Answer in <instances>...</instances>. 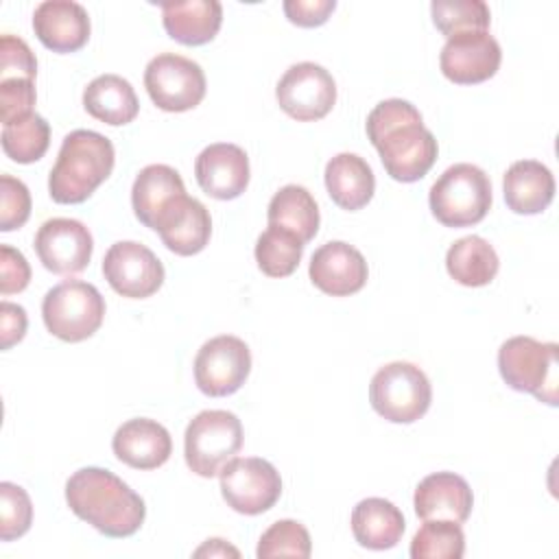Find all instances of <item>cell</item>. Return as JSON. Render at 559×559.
Here are the masks:
<instances>
[{"label":"cell","instance_id":"cell-22","mask_svg":"<svg viewBox=\"0 0 559 559\" xmlns=\"http://www.w3.org/2000/svg\"><path fill=\"white\" fill-rule=\"evenodd\" d=\"M507 207L515 214H539L555 199V177L537 159L513 162L502 179Z\"/></svg>","mask_w":559,"mask_h":559},{"label":"cell","instance_id":"cell-21","mask_svg":"<svg viewBox=\"0 0 559 559\" xmlns=\"http://www.w3.org/2000/svg\"><path fill=\"white\" fill-rule=\"evenodd\" d=\"M413 504L421 520H452L463 524L472 513L474 493L463 476L435 472L417 485Z\"/></svg>","mask_w":559,"mask_h":559},{"label":"cell","instance_id":"cell-8","mask_svg":"<svg viewBox=\"0 0 559 559\" xmlns=\"http://www.w3.org/2000/svg\"><path fill=\"white\" fill-rule=\"evenodd\" d=\"M242 448V424L229 411H201L183 435L188 467L203 478L216 476Z\"/></svg>","mask_w":559,"mask_h":559},{"label":"cell","instance_id":"cell-16","mask_svg":"<svg viewBox=\"0 0 559 559\" xmlns=\"http://www.w3.org/2000/svg\"><path fill=\"white\" fill-rule=\"evenodd\" d=\"M153 229L159 234L168 251L177 255H194L210 242L212 216L201 201L183 192L166 203Z\"/></svg>","mask_w":559,"mask_h":559},{"label":"cell","instance_id":"cell-29","mask_svg":"<svg viewBox=\"0 0 559 559\" xmlns=\"http://www.w3.org/2000/svg\"><path fill=\"white\" fill-rule=\"evenodd\" d=\"M269 225L293 231L304 245L310 242L319 231V207L314 197L297 183L280 188L266 207Z\"/></svg>","mask_w":559,"mask_h":559},{"label":"cell","instance_id":"cell-7","mask_svg":"<svg viewBox=\"0 0 559 559\" xmlns=\"http://www.w3.org/2000/svg\"><path fill=\"white\" fill-rule=\"evenodd\" d=\"M373 411L393 424H413L426 415L432 402L428 376L413 362L395 360L380 367L369 384Z\"/></svg>","mask_w":559,"mask_h":559},{"label":"cell","instance_id":"cell-4","mask_svg":"<svg viewBox=\"0 0 559 559\" xmlns=\"http://www.w3.org/2000/svg\"><path fill=\"white\" fill-rule=\"evenodd\" d=\"M432 216L445 227H469L480 223L491 207L489 175L467 162L441 173L428 194Z\"/></svg>","mask_w":559,"mask_h":559},{"label":"cell","instance_id":"cell-13","mask_svg":"<svg viewBox=\"0 0 559 559\" xmlns=\"http://www.w3.org/2000/svg\"><path fill=\"white\" fill-rule=\"evenodd\" d=\"M103 275L107 284L122 297L146 299L164 284V264L142 242L118 240L103 258Z\"/></svg>","mask_w":559,"mask_h":559},{"label":"cell","instance_id":"cell-39","mask_svg":"<svg viewBox=\"0 0 559 559\" xmlns=\"http://www.w3.org/2000/svg\"><path fill=\"white\" fill-rule=\"evenodd\" d=\"M31 282V266L22 251L0 245V295L22 293Z\"/></svg>","mask_w":559,"mask_h":559},{"label":"cell","instance_id":"cell-38","mask_svg":"<svg viewBox=\"0 0 559 559\" xmlns=\"http://www.w3.org/2000/svg\"><path fill=\"white\" fill-rule=\"evenodd\" d=\"M35 81L28 79H7L0 81V120L9 124L17 118L33 114L35 105Z\"/></svg>","mask_w":559,"mask_h":559},{"label":"cell","instance_id":"cell-15","mask_svg":"<svg viewBox=\"0 0 559 559\" xmlns=\"http://www.w3.org/2000/svg\"><path fill=\"white\" fill-rule=\"evenodd\" d=\"M33 247L50 273L74 275L90 264L94 240L90 229L76 218H48L37 229Z\"/></svg>","mask_w":559,"mask_h":559},{"label":"cell","instance_id":"cell-40","mask_svg":"<svg viewBox=\"0 0 559 559\" xmlns=\"http://www.w3.org/2000/svg\"><path fill=\"white\" fill-rule=\"evenodd\" d=\"M336 9L334 0H286L284 13L286 17L304 28H314L328 22L332 11Z\"/></svg>","mask_w":559,"mask_h":559},{"label":"cell","instance_id":"cell-36","mask_svg":"<svg viewBox=\"0 0 559 559\" xmlns=\"http://www.w3.org/2000/svg\"><path fill=\"white\" fill-rule=\"evenodd\" d=\"M31 216V192L11 175H0V231L20 229Z\"/></svg>","mask_w":559,"mask_h":559},{"label":"cell","instance_id":"cell-24","mask_svg":"<svg viewBox=\"0 0 559 559\" xmlns=\"http://www.w3.org/2000/svg\"><path fill=\"white\" fill-rule=\"evenodd\" d=\"M323 177L330 199L347 212L365 207L376 190V177L371 166L356 153L334 155L325 164Z\"/></svg>","mask_w":559,"mask_h":559},{"label":"cell","instance_id":"cell-27","mask_svg":"<svg viewBox=\"0 0 559 559\" xmlns=\"http://www.w3.org/2000/svg\"><path fill=\"white\" fill-rule=\"evenodd\" d=\"M183 179L181 175L166 164H151L144 166L131 188V205L135 218L153 229L159 212L166 207V203L179 194H183Z\"/></svg>","mask_w":559,"mask_h":559},{"label":"cell","instance_id":"cell-23","mask_svg":"<svg viewBox=\"0 0 559 559\" xmlns=\"http://www.w3.org/2000/svg\"><path fill=\"white\" fill-rule=\"evenodd\" d=\"M162 22L175 41L183 46H203L212 41L223 24L218 0H181L162 4Z\"/></svg>","mask_w":559,"mask_h":559},{"label":"cell","instance_id":"cell-9","mask_svg":"<svg viewBox=\"0 0 559 559\" xmlns=\"http://www.w3.org/2000/svg\"><path fill=\"white\" fill-rule=\"evenodd\" d=\"M218 476L223 500L242 515H260L282 496L280 472L266 459L234 456Z\"/></svg>","mask_w":559,"mask_h":559},{"label":"cell","instance_id":"cell-42","mask_svg":"<svg viewBox=\"0 0 559 559\" xmlns=\"http://www.w3.org/2000/svg\"><path fill=\"white\" fill-rule=\"evenodd\" d=\"M227 557V555H231V557H238L240 552L234 548V546H229L225 539H221V537H214V539H207L201 548H197L194 550V557Z\"/></svg>","mask_w":559,"mask_h":559},{"label":"cell","instance_id":"cell-6","mask_svg":"<svg viewBox=\"0 0 559 559\" xmlns=\"http://www.w3.org/2000/svg\"><path fill=\"white\" fill-rule=\"evenodd\" d=\"M41 317L52 336L81 343L103 325L105 299L94 284L66 280L44 295Z\"/></svg>","mask_w":559,"mask_h":559},{"label":"cell","instance_id":"cell-11","mask_svg":"<svg viewBox=\"0 0 559 559\" xmlns=\"http://www.w3.org/2000/svg\"><path fill=\"white\" fill-rule=\"evenodd\" d=\"M280 109L299 122L325 118L336 103V83L332 74L314 63L301 61L290 66L275 87Z\"/></svg>","mask_w":559,"mask_h":559},{"label":"cell","instance_id":"cell-30","mask_svg":"<svg viewBox=\"0 0 559 559\" xmlns=\"http://www.w3.org/2000/svg\"><path fill=\"white\" fill-rule=\"evenodd\" d=\"M304 242L288 229L269 225L255 242L258 269L269 277H288L301 262Z\"/></svg>","mask_w":559,"mask_h":559},{"label":"cell","instance_id":"cell-12","mask_svg":"<svg viewBox=\"0 0 559 559\" xmlns=\"http://www.w3.org/2000/svg\"><path fill=\"white\" fill-rule=\"evenodd\" d=\"M251 371L247 343L231 334H221L201 345L194 358V382L210 397L236 393Z\"/></svg>","mask_w":559,"mask_h":559},{"label":"cell","instance_id":"cell-19","mask_svg":"<svg viewBox=\"0 0 559 559\" xmlns=\"http://www.w3.org/2000/svg\"><path fill=\"white\" fill-rule=\"evenodd\" d=\"M33 31L52 52H76L90 39V15L72 0H44L35 7Z\"/></svg>","mask_w":559,"mask_h":559},{"label":"cell","instance_id":"cell-28","mask_svg":"<svg viewBox=\"0 0 559 559\" xmlns=\"http://www.w3.org/2000/svg\"><path fill=\"white\" fill-rule=\"evenodd\" d=\"M445 269L461 286L478 288L487 286L496 277L500 260L496 249L483 236L472 234L450 245L445 253Z\"/></svg>","mask_w":559,"mask_h":559},{"label":"cell","instance_id":"cell-35","mask_svg":"<svg viewBox=\"0 0 559 559\" xmlns=\"http://www.w3.org/2000/svg\"><path fill=\"white\" fill-rule=\"evenodd\" d=\"M33 524V502L24 487L0 483V539L11 542L22 537Z\"/></svg>","mask_w":559,"mask_h":559},{"label":"cell","instance_id":"cell-20","mask_svg":"<svg viewBox=\"0 0 559 559\" xmlns=\"http://www.w3.org/2000/svg\"><path fill=\"white\" fill-rule=\"evenodd\" d=\"M111 450L118 461L133 469H155L170 459L173 439L159 421L135 417L114 432Z\"/></svg>","mask_w":559,"mask_h":559},{"label":"cell","instance_id":"cell-17","mask_svg":"<svg viewBox=\"0 0 559 559\" xmlns=\"http://www.w3.org/2000/svg\"><path fill=\"white\" fill-rule=\"evenodd\" d=\"M308 273L321 293L347 297L367 284L369 269L367 260L356 247L343 240H330L312 253Z\"/></svg>","mask_w":559,"mask_h":559},{"label":"cell","instance_id":"cell-26","mask_svg":"<svg viewBox=\"0 0 559 559\" xmlns=\"http://www.w3.org/2000/svg\"><path fill=\"white\" fill-rule=\"evenodd\" d=\"M85 111L111 127L129 124L140 111V100L131 83L118 74H100L83 90Z\"/></svg>","mask_w":559,"mask_h":559},{"label":"cell","instance_id":"cell-41","mask_svg":"<svg viewBox=\"0 0 559 559\" xmlns=\"http://www.w3.org/2000/svg\"><path fill=\"white\" fill-rule=\"evenodd\" d=\"M26 310L20 304L2 301L0 304V347L11 349L15 343H20L26 334Z\"/></svg>","mask_w":559,"mask_h":559},{"label":"cell","instance_id":"cell-3","mask_svg":"<svg viewBox=\"0 0 559 559\" xmlns=\"http://www.w3.org/2000/svg\"><path fill=\"white\" fill-rule=\"evenodd\" d=\"M114 162L116 151L109 138L92 129L70 131L61 142L57 162L48 177L50 199L61 205L87 201L111 175Z\"/></svg>","mask_w":559,"mask_h":559},{"label":"cell","instance_id":"cell-25","mask_svg":"<svg viewBox=\"0 0 559 559\" xmlns=\"http://www.w3.org/2000/svg\"><path fill=\"white\" fill-rule=\"evenodd\" d=\"M402 511L384 498H365L352 511V533L369 550L393 548L404 535Z\"/></svg>","mask_w":559,"mask_h":559},{"label":"cell","instance_id":"cell-5","mask_svg":"<svg viewBox=\"0 0 559 559\" xmlns=\"http://www.w3.org/2000/svg\"><path fill=\"white\" fill-rule=\"evenodd\" d=\"M557 343H542L533 336H511L498 349L502 380L520 393H531L539 402L557 404Z\"/></svg>","mask_w":559,"mask_h":559},{"label":"cell","instance_id":"cell-18","mask_svg":"<svg viewBox=\"0 0 559 559\" xmlns=\"http://www.w3.org/2000/svg\"><path fill=\"white\" fill-rule=\"evenodd\" d=\"M194 177L205 194L218 201L236 199L249 186V157L238 144H210L197 155Z\"/></svg>","mask_w":559,"mask_h":559},{"label":"cell","instance_id":"cell-2","mask_svg":"<svg viewBox=\"0 0 559 559\" xmlns=\"http://www.w3.org/2000/svg\"><path fill=\"white\" fill-rule=\"evenodd\" d=\"M66 502L76 518L107 537H129L146 518L144 500L103 467L76 469L66 483Z\"/></svg>","mask_w":559,"mask_h":559},{"label":"cell","instance_id":"cell-14","mask_svg":"<svg viewBox=\"0 0 559 559\" xmlns=\"http://www.w3.org/2000/svg\"><path fill=\"white\" fill-rule=\"evenodd\" d=\"M500 61V44L489 31H467L448 37L439 57L443 76L456 85H476L491 79Z\"/></svg>","mask_w":559,"mask_h":559},{"label":"cell","instance_id":"cell-33","mask_svg":"<svg viewBox=\"0 0 559 559\" xmlns=\"http://www.w3.org/2000/svg\"><path fill=\"white\" fill-rule=\"evenodd\" d=\"M430 13L435 26L445 37L467 31H487L491 22L489 7L483 0H435Z\"/></svg>","mask_w":559,"mask_h":559},{"label":"cell","instance_id":"cell-32","mask_svg":"<svg viewBox=\"0 0 559 559\" xmlns=\"http://www.w3.org/2000/svg\"><path fill=\"white\" fill-rule=\"evenodd\" d=\"M465 555V535L459 522L424 520L411 542L413 559H461Z\"/></svg>","mask_w":559,"mask_h":559},{"label":"cell","instance_id":"cell-1","mask_svg":"<svg viewBox=\"0 0 559 559\" xmlns=\"http://www.w3.org/2000/svg\"><path fill=\"white\" fill-rule=\"evenodd\" d=\"M367 138L380 153L386 175L402 183L419 181L437 162V140L419 109L402 98L378 103L367 116Z\"/></svg>","mask_w":559,"mask_h":559},{"label":"cell","instance_id":"cell-10","mask_svg":"<svg viewBox=\"0 0 559 559\" xmlns=\"http://www.w3.org/2000/svg\"><path fill=\"white\" fill-rule=\"evenodd\" d=\"M144 87L159 109L188 111L203 100L207 83L197 61L175 52H162L148 61Z\"/></svg>","mask_w":559,"mask_h":559},{"label":"cell","instance_id":"cell-37","mask_svg":"<svg viewBox=\"0 0 559 559\" xmlns=\"http://www.w3.org/2000/svg\"><path fill=\"white\" fill-rule=\"evenodd\" d=\"M37 76V59L28 44L15 35L0 37V81L7 79H28Z\"/></svg>","mask_w":559,"mask_h":559},{"label":"cell","instance_id":"cell-34","mask_svg":"<svg viewBox=\"0 0 559 559\" xmlns=\"http://www.w3.org/2000/svg\"><path fill=\"white\" fill-rule=\"evenodd\" d=\"M312 552L308 528L297 520H277L260 537L255 555L260 559L271 557H297L306 559Z\"/></svg>","mask_w":559,"mask_h":559},{"label":"cell","instance_id":"cell-31","mask_svg":"<svg viewBox=\"0 0 559 559\" xmlns=\"http://www.w3.org/2000/svg\"><path fill=\"white\" fill-rule=\"evenodd\" d=\"M2 151L17 164H33L44 157L50 144V124L37 111L2 124Z\"/></svg>","mask_w":559,"mask_h":559}]
</instances>
